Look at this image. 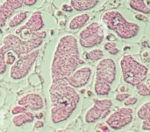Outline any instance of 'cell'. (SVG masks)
Listing matches in <instances>:
<instances>
[{
	"instance_id": "36",
	"label": "cell",
	"mask_w": 150,
	"mask_h": 132,
	"mask_svg": "<svg viewBox=\"0 0 150 132\" xmlns=\"http://www.w3.org/2000/svg\"><path fill=\"white\" fill-rule=\"evenodd\" d=\"M149 75H150V70H149Z\"/></svg>"
},
{
	"instance_id": "21",
	"label": "cell",
	"mask_w": 150,
	"mask_h": 132,
	"mask_svg": "<svg viewBox=\"0 0 150 132\" xmlns=\"http://www.w3.org/2000/svg\"><path fill=\"white\" fill-rule=\"evenodd\" d=\"M104 57V53L99 48H95L85 53V58L90 60H100Z\"/></svg>"
},
{
	"instance_id": "37",
	"label": "cell",
	"mask_w": 150,
	"mask_h": 132,
	"mask_svg": "<svg viewBox=\"0 0 150 132\" xmlns=\"http://www.w3.org/2000/svg\"><path fill=\"white\" fill-rule=\"evenodd\" d=\"M127 132H130V131H127Z\"/></svg>"
},
{
	"instance_id": "23",
	"label": "cell",
	"mask_w": 150,
	"mask_h": 132,
	"mask_svg": "<svg viewBox=\"0 0 150 132\" xmlns=\"http://www.w3.org/2000/svg\"><path fill=\"white\" fill-rule=\"evenodd\" d=\"M136 89L138 91V94L142 96L150 95V88L147 86V84H145L143 82L136 85Z\"/></svg>"
},
{
	"instance_id": "16",
	"label": "cell",
	"mask_w": 150,
	"mask_h": 132,
	"mask_svg": "<svg viewBox=\"0 0 150 132\" xmlns=\"http://www.w3.org/2000/svg\"><path fill=\"white\" fill-rule=\"evenodd\" d=\"M89 20H90V15L88 13H81L76 15L69 22V29L72 31L80 29L83 27Z\"/></svg>"
},
{
	"instance_id": "18",
	"label": "cell",
	"mask_w": 150,
	"mask_h": 132,
	"mask_svg": "<svg viewBox=\"0 0 150 132\" xmlns=\"http://www.w3.org/2000/svg\"><path fill=\"white\" fill-rule=\"evenodd\" d=\"M27 18V11H20L17 13H15L8 21V25L11 28L17 27L20 25L25 19Z\"/></svg>"
},
{
	"instance_id": "14",
	"label": "cell",
	"mask_w": 150,
	"mask_h": 132,
	"mask_svg": "<svg viewBox=\"0 0 150 132\" xmlns=\"http://www.w3.org/2000/svg\"><path fill=\"white\" fill-rule=\"evenodd\" d=\"M23 5V1L21 0H9L2 2L0 4V28L5 25L7 18Z\"/></svg>"
},
{
	"instance_id": "25",
	"label": "cell",
	"mask_w": 150,
	"mask_h": 132,
	"mask_svg": "<svg viewBox=\"0 0 150 132\" xmlns=\"http://www.w3.org/2000/svg\"><path fill=\"white\" fill-rule=\"evenodd\" d=\"M7 68V65L5 63V57L4 54L0 53V75L5 74Z\"/></svg>"
},
{
	"instance_id": "31",
	"label": "cell",
	"mask_w": 150,
	"mask_h": 132,
	"mask_svg": "<svg viewBox=\"0 0 150 132\" xmlns=\"http://www.w3.org/2000/svg\"><path fill=\"white\" fill-rule=\"evenodd\" d=\"M43 126H44V122L42 120H36L33 123V127L34 128L40 129V128H42Z\"/></svg>"
},
{
	"instance_id": "35",
	"label": "cell",
	"mask_w": 150,
	"mask_h": 132,
	"mask_svg": "<svg viewBox=\"0 0 150 132\" xmlns=\"http://www.w3.org/2000/svg\"><path fill=\"white\" fill-rule=\"evenodd\" d=\"M35 117H36L38 120H41V118L43 117V113H42V112H39V113L35 116Z\"/></svg>"
},
{
	"instance_id": "29",
	"label": "cell",
	"mask_w": 150,
	"mask_h": 132,
	"mask_svg": "<svg viewBox=\"0 0 150 132\" xmlns=\"http://www.w3.org/2000/svg\"><path fill=\"white\" fill-rule=\"evenodd\" d=\"M109 127L107 126L106 124L100 123L96 125V132H108Z\"/></svg>"
},
{
	"instance_id": "4",
	"label": "cell",
	"mask_w": 150,
	"mask_h": 132,
	"mask_svg": "<svg viewBox=\"0 0 150 132\" xmlns=\"http://www.w3.org/2000/svg\"><path fill=\"white\" fill-rule=\"evenodd\" d=\"M102 24L108 29L114 32L120 39H130L136 37L140 32V25L128 21L118 10L106 11L101 16Z\"/></svg>"
},
{
	"instance_id": "33",
	"label": "cell",
	"mask_w": 150,
	"mask_h": 132,
	"mask_svg": "<svg viewBox=\"0 0 150 132\" xmlns=\"http://www.w3.org/2000/svg\"><path fill=\"white\" fill-rule=\"evenodd\" d=\"M36 2L37 1H35V0H25V1H23V4H25L26 6H33L36 4Z\"/></svg>"
},
{
	"instance_id": "24",
	"label": "cell",
	"mask_w": 150,
	"mask_h": 132,
	"mask_svg": "<svg viewBox=\"0 0 150 132\" xmlns=\"http://www.w3.org/2000/svg\"><path fill=\"white\" fill-rule=\"evenodd\" d=\"M5 57V63L6 65H13L17 60V56L12 52H7L4 55Z\"/></svg>"
},
{
	"instance_id": "17",
	"label": "cell",
	"mask_w": 150,
	"mask_h": 132,
	"mask_svg": "<svg viewBox=\"0 0 150 132\" xmlns=\"http://www.w3.org/2000/svg\"><path fill=\"white\" fill-rule=\"evenodd\" d=\"M34 119H35L34 114L27 110V111L20 114V115L14 116L11 120H12V124H14V126L21 127L22 125H24L25 124L34 122Z\"/></svg>"
},
{
	"instance_id": "12",
	"label": "cell",
	"mask_w": 150,
	"mask_h": 132,
	"mask_svg": "<svg viewBox=\"0 0 150 132\" xmlns=\"http://www.w3.org/2000/svg\"><path fill=\"white\" fill-rule=\"evenodd\" d=\"M91 74L92 69L89 66H83L74 71L66 80L68 83L75 89L81 88L89 82Z\"/></svg>"
},
{
	"instance_id": "13",
	"label": "cell",
	"mask_w": 150,
	"mask_h": 132,
	"mask_svg": "<svg viewBox=\"0 0 150 132\" xmlns=\"http://www.w3.org/2000/svg\"><path fill=\"white\" fill-rule=\"evenodd\" d=\"M18 105L25 108L27 110L39 111L44 107V101L42 97L36 93H29L21 96L18 101Z\"/></svg>"
},
{
	"instance_id": "5",
	"label": "cell",
	"mask_w": 150,
	"mask_h": 132,
	"mask_svg": "<svg viewBox=\"0 0 150 132\" xmlns=\"http://www.w3.org/2000/svg\"><path fill=\"white\" fill-rule=\"evenodd\" d=\"M117 75V67L113 59L103 58L96 67L94 92L98 96H105L111 91V86L115 81Z\"/></svg>"
},
{
	"instance_id": "32",
	"label": "cell",
	"mask_w": 150,
	"mask_h": 132,
	"mask_svg": "<svg viewBox=\"0 0 150 132\" xmlns=\"http://www.w3.org/2000/svg\"><path fill=\"white\" fill-rule=\"evenodd\" d=\"M62 11H68V12H70V11H72V7L70 6V4H63L62 5Z\"/></svg>"
},
{
	"instance_id": "22",
	"label": "cell",
	"mask_w": 150,
	"mask_h": 132,
	"mask_svg": "<svg viewBox=\"0 0 150 132\" xmlns=\"http://www.w3.org/2000/svg\"><path fill=\"white\" fill-rule=\"evenodd\" d=\"M104 48L106 52H108L112 55H116L119 53L120 50L116 46V43L113 41H108L104 45Z\"/></svg>"
},
{
	"instance_id": "19",
	"label": "cell",
	"mask_w": 150,
	"mask_h": 132,
	"mask_svg": "<svg viewBox=\"0 0 150 132\" xmlns=\"http://www.w3.org/2000/svg\"><path fill=\"white\" fill-rule=\"evenodd\" d=\"M128 5L134 11H137L143 14H149L150 7L143 0H132L128 2Z\"/></svg>"
},
{
	"instance_id": "7",
	"label": "cell",
	"mask_w": 150,
	"mask_h": 132,
	"mask_svg": "<svg viewBox=\"0 0 150 132\" xmlns=\"http://www.w3.org/2000/svg\"><path fill=\"white\" fill-rule=\"evenodd\" d=\"M105 31L98 22H91L83 27L78 33V44L83 48H92L103 42Z\"/></svg>"
},
{
	"instance_id": "11",
	"label": "cell",
	"mask_w": 150,
	"mask_h": 132,
	"mask_svg": "<svg viewBox=\"0 0 150 132\" xmlns=\"http://www.w3.org/2000/svg\"><path fill=\"white\" fill-rule=\"evenodd\" d=\"M43 27L44 20L42 18V13L40 11H35L30 15L27 21L16 30L15 34H19L21 37H25L28 34L29 38L32 33L40 32Z\"/></svg>"
},
{
	"instance_id": "30",
	"label": "cell",
	"mask_w": 150,
	"mask_h": 132,
	"mask_svg": "<svg viewBox=\"0 0 150 132\" xmlns=\"http://www.w3.org/2000/svg\"><path fill=\"white\" fill-rule=\"evenodd\" d=\"M142 129L145 131H150V117L142 120Z\"/></svg>"
},
{
	"instance_id": "28",
	"label": "cell",
	"mask_w": 150,
	"mask_h": 132,
	"mask_svg": "<svg viewBox=\"0 0 150 132\" xmlns=\"http://www.w3.org/2000/svg\"><path fill=\"white\" fill-rule=\"evenodd\" d=\"M129 96H130L129 94L125 93V92H121V93H118L115 95V100L118 101V102H125Z\"/></svg>"
},
{
	"instance_id": "34",
	"label": "cell",
	"mask_w": 150,
	"mask_h": 132,
	"mask_svg": "<svg viewBox=\"0 0 150 132\" xmlns=\"http://www.w3.org/2000/svg\"><path fill=\"white\" fill-rule=\"evenodd\" d=\"M134 18H137V19H139V20H143V21L147 19L146 17H145L144 15H142V14H136V15L134 16Z\"/></svg>"
},
{
	"instance_id": "20",
	"label": "cell",
	"mask_w": 150,
	"mask_h": 132,
	"mask_svg": "<svg viewBox=\"0 0 150 132\" xmlns=\"http://www.w3.org/2000/svg\"><path fill=\"white\" fill-rule=\"evenodd\" d=\"M136 115L137 117L142 119V120H144V119H147V118H149L150 117V101H148L144 103H142L140 108L137 110L136 111Z\"/></svg>"
},
{
	"instance_id": "6",
	"label": "cell",
	"mask_w": 150,
	"mask_h": 132,
	"mask_svg": "<svg viewBox=\"0 0 150 132\" xmlns=\"http://www.w3.org/2000/svg\"><path fill=\"white\" fill-rule=\"evenodd\" d=\"M120 66L124 81L133 86L143 82L149 73L147 67L130 54H126L120 59Z\"/></svg>"
},
{
	"instance_id": "8",
	"label": "cell",
	"mask_w": 150,
	"mask_h": 132,
	"mask_svg": "<svg viewBox=\"0 0 150 132\" xmlns=\"http://www.w3.org/2000/svg\"><path fill=\"white\" fill-rule=\"evenodd\" d=\"M39 49H36L29 53L19 56L10 68V77L15 81L25 78L31 71L39 56Z\"/></svg>"
},
{
	"instance_id": "10",
	"label": "cell",
	"mask_w": 150,
	"mask_h": 132,
	"mask_svg": "<svg viewBox=\"0 0 150 132\" xmlns=\"http://www.w3.org/2000/svg\"><path fill=\"white\" fill-rule=\"evenodd\" d=\"M93 105L86 111L84 115V121L87 124L97 122L100 118L109 116L110 109L112 106L111 99H93Z\"/></svg>"
},
{
	"instance_id": "3",
	"label": "cell",
	"mask_w": 150,
	"mask_h": 132,
	"mask_svg": "<svg viewBox=\"0 0 150 132\" xmlns=\"http://www.w3.org/2000/svg\"><path fill=\"white\" fill-rule=\"evenodd\" d=\"M46 36L47 32L45 31L33 32L27 39H22L14 33L7 34L3 39L0 53L5 55L7 52H12L18 57L29 53L42 45Z\"/></svg>"
},
{
	"instance_id": "2",
	"label": "cell",
	"mask_w": 150,
	"mask_h": 132,
	"mask_svg": "<svg viewBox=\"0 0 150 132\" xmlns=\"http://www.w3.org/2000/svg\"><path fill=\"white\" fill-rule=\"evenodd\" d=\"M51 103L50 120L54 124L68 120L80 102V95L66 79L52 81L48 88Z\"/></svg>"
},
{
	"instance_id": "15",
	"label": "cell",
	"mask_w": 150,
	"mask_h": 132,
	"mask_svg": "<svg viewBox=\"0 0 150 132\" xmlns=\"http://www.w3.org/2000/svg\"><path fill=\"white\" fill-rule=\"evenodd\" d=\"M98 4L96 0H72L69 2L73 10L77 11H85L95 8Z\"/></svg>"
},
{
	"instance_id": "9",
	"label": "cell",
	"mask_w": 150,
	"mask_h": 132,
	"mask_svg": "<svg viewBox=\"0 0 150 132\" xmlns=\"http://www.w3.org/2000/svg\"><path fill=\"white\" fill-rule=\"evenodd\" d=\"M133 109L130 107H122L109 114L105 120L108 127L114 131H119L127 126L133 122Z\"/></svg>"
},
{
	"instance_id": "27",
	"label": "cell",
	"mask_w": 150,
	"mask_h": 132,
	"mask_svg": "<svg viewBox=\"0 0 150 132\" xmlns=\"http://www.w3.org/2000/svg\"><path fill=\"white\" fill-rule=\"evenodd\" d=\"M138 102V99L136 96H129L125 102H124V105L125 107H129V106H132V105H134L136 104Z\"/></svg>"
},
{
	"instance_id": "1",
	"label": "cell",
	"mask_w": 150,
	"mask_h": 132,
	"mask_svg": "<svg viewBox=\"0 0 150 132\" xmlns=\"http://www.w3.org/2000/svg\"><path fill=\"white\" fill-rule=\"evenodd\" d=\"M81 63L83 60L80 56L77 39L72 34L62 36L57 42L51 61V82L67 79Z\"/></svg>"
},
{
	"instance_id": "26",
	"label": "cell",
	"mask_w": 150,
	"mask_h": 132,
	"mask_svg": "<svg viewBox=\"0 0 150 132\" xmlns=\"http://www.w3.org/2000/svg\"><path fill=\"white\" fill-rule=\"evenodd\" d=\"M25 111H27V110H26L25 108H24V107H22V106H20V105H17V106H14V107L12 108V110H11V114H12V116L14 117V116L20 115V114H22V113H24V112H25Z\"/></svg>"
},
{
	"instance_id": "38",
	"label": "cell",
	"mask_w": 150,
	"mask_h": 132,
	"mask_svg": "<svg viewBox=\"0 0 150 132\" xmlns=\"http://www.w3.org/2000/svg\"><path fill=\"white\" fill-rule=\"evenodd\" d=\"M149 87H150V85H149Z\"/></svg>"
}]
</instances>
